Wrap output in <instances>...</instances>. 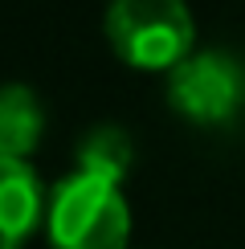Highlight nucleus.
Returning a JSON list of instances; mask_svg holds the SVG:
<instances>
[{
  "mask_svg": "<svg viewBox=\"0 0 245 249\" xmlns=\"http://www.w3.org/2000/svg\"><path fill=\"white\" fill-rule=\"evenodd\" d=\"M192 13L184 0H110L106 41L135 70H176L192 53Z\"/></svg>",
  "mask_w": 245,
  "mask_h": 249,
  "instance_id": "2",
  "label": "nucleus"
},
{
  "mask_svg": "<svg viewBox=\"0 0 245 249\" xmlns=\"http://www.w3.org/2000/svg\"><path fill=\"white\" fill-rule=\"evenodd\" d=\"M45 131V107L29 86H0V160H25L37 151Z\"/></svg>",
  "mask_w": 245,
  "mask_h": 249,
  "instance_id": "5",
  "label": "nucleus"
},
{
  "mask_svg": "<svg viewBox=\"0 0 245 249\" xmlns=\"http://www.w3.org/2000/svg\"><path fill=\"white\" fill-rule=\"evenodd\" d=\"M45 229L53 249H127L131 213L119 184L90 172H74L49 192Z\"/></svg>",
  "mask_w": 245,
  "mask_h": 249,
  "instance_id": "1",
  "label": "nucleus"
},
{
  "mask_svg": "<svg viewBox=\"0 0 245 249\" xmlns=\"http://www.w3.org/2000/svg\"><path fill=\"white\" fill-rule=\"evenodd\" d=\"M168 107L196 127H225L245 110V61L225 49L188 53L168 70Z\"/></svg>",
  "mask_w": 245,
  "mask_h": 249,
  "instance_id": "3",
  "label": "nucleus"
},
{
  "mask_svg": "<svg viewBox=\"0 0 245 249\" xmlns=\"http://www.w3.org/2000/svg\"><path fill=\"white\" fill-rule=\"evenodd\" d=\"M131 160H135V143L122 127H110L102 123L78 143V172H90V176H102V180L119 184L122 176L131 172Z\"/></svg>",
  "mask_w": 245,
  "mask_h": 249,
  "instance_id": "6",
  "label": "nucleus"
},
{
  "mask_svg": "<svg viewBox=\"0 0 245 249\" xmlns=\"http://www.w3.org/2000/svg\"><path fill=\"white\" fill-rule=\"evenodd\" d=\"M49 192L25 160H0V249H20L45 225Z\"/></svg>",
  "mask_w": 245,
  "mask_h": 249,
  "instance_id": "4",
  "label": "nucleus"
}]
</instances>
